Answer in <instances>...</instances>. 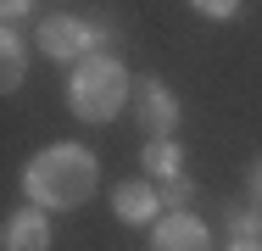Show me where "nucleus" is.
Segmentation results:
<instances>
[{
  "instance_id": "4",
  "label": "nucleus",
  "mask_w": 262,
  "mask_h": 251,
  "mask_svg": "<svg viewBox=\"0 0 262 251\" xmlns=\"http://www.w3.org/2000/svg\"><path fill=\"white\" fill-rule=\"evenodd\" d=\"M128 117L140 123L145 140H173L184 106H179V95H173V84H162V78H151V73H140V78H134V95H128Z\"/></svg>"
},
{
  "instance_id": "8",
  "label": "nucleus",
  "mask_w": 262,
  "mask_h": 251,
  "mask_svg": "<svg viewBox=\"0 0 262 251\" xmlns=\"http://www.w3.org/2000/svg\"><path fill=\"white\" fill-rule=\"evenodd\" d=\"M23 78H28V39L11 23H0V95H17Z\"/></svg>"
},
{
  "instance_id": "6",
  "label": "nucleus",
  "mask_w": 262,
  "mask_h": 251,
  "mask_svg": "<svg viewBox=\"0 0 262 251\" xmlns=\"http://www.w3.org/2000/svg\"><path fill=\"white\" fill-rule=\"evenodd\" d=\"M51 212L45 206H17L0 218V251H51Z\"/></svg>"
},
{
  "instance_id": "3",
  "label": "nucleus",
  "mask_w": 262,
  "mask_h": 251,
  "mask_svg": "<svg viewBox=\"0 0 262 251\" xmlns=\"http://www.w3.org/2000/svg\"><path fill=\"white\" fill-rule=\"evenodd\" d=\"M34 45H39L45 61L78 67L90 50H112V28H106V23H84V17H73V11H51V17H39Z\"/></svg>"
},
{
  "instance_id": "9",
  "label": "nucleus",
  "mask_w": 262,
  "mask_h": 251,
  "mask_svg": "<svg viewBox=\"0 0 262 251\" xmlns=\"http://www.w3.org/2000/svg\"><path fill=\"white\" fill-rule=\"evenodd\" d=\"M140 168H145L151 184H167V179L184 173V145L179 140H145L140 145Z\"/></svg>"
},
{
  "instance_id": "7",
  "label": "nucleus",
  "mask_w": 262,
  "mask_h": 251,
  "mask_svg": "<svg viewBox=\"0 0 262 251\" xmlns=\"http://www.w3.org/2000/svg\"><path fill=\"white\" fill-rule=\"evenodd\" d=\"M112 218L128 223V229H151L162 218L157 184H151V179H123V184H112Z\"/></svg>"
},
{
  "instance_id": "15",
  "label": "nucleus",
  "mask_w": 262,
  "mask_h": 251,
  "mask_svg": "<svg viewBox=\"0 0 262 251\" xmlns=\"http://www.w3.org/2000/svg\"><path fill=\"white\" fill-rule=\"evenodd\" d=\"M223 251H262V240H229Z\"/></svg>"
},
{
  "instance_id": "5",
  "label": "nucleus",
  "mask_w": 262,
  "mask_h": 251,
  "mask_svg": "<svg viewBox=\"0 0 262 251\" xmlns=\"http://www.w3.org/2000/svg\"><path fill=\"white\" fill-rule=\"evenodd\" d=\"M151 251H212V229H207V218H195L190 206L162 212L157 223H151Z\"/></svg>"
},
{
  "instance_id": "13",
  "label": "nucleus",
  "mask_w": 262,
  "mask_h": 251,
  "mask_svg": "<svg viewBox=\"0 0 262 251\" xmlns=\"http://www.w3.org/2000/svg\"><path fill=\"white\" fill-rule=\"evenodd\" d=\"M39 0H0V23H28Z\"/></svg>"
},
{
  "instance_id": "1",
  "label": "nucleus",
  "mask_w": 262,
  "mask_h": 251,
  "mask_svg": "<svg viewBox=\"0 0 262 251\" xmlns=\"http://www.w3.org/2000/svg\"><path fill=\"white\" fill-rule=\"evenodd\" d=\"M101 190V156L78 140H56L23 162V196L45 212H73Z\"/></svg>"
},
{
  "instance_id": "12",
  "label": "nucleus",
  "mask_w": 262,
  "mask_h": 251,
  "mask_svg": "<svg viewBox=\"0 0 262 251\" xmlns=\"http://www.w3.org/2000/svg\"><path fill=\"white\" fill-rule=\"evenodd\" d=\"M240 6H246V0H190V11L207 17V23H229V17H240Z\"/></svg>"
},
{
  "instance_id": "11",
  "label": "nucleus",
  "mask_w": 262,
  "mask_h": 251,
  "mask_svg": "<svg viewBox=\"0 0 262 251\" xmlns=\"http://www.w3.org/2000/svg\"><path fill=\"white\" fill-rule=\"evenodd\" d=\"M157 196H162V212H179V206H190V201H195V179H190V173H179V179L157 184Z\"/></svg>"
},
{
  "instance_id": "10",
  "label": "nucleus",
  "mask_w": 262,
  "mask_h": 251,
  "mask_svg": "<svg viewBox=\"0 0 262 251\" xmlns=\"http://www.w3.org/2000/svg\"><path fill=\"white\" fill-rule=\"evenodd\" d=\"M217 223L229 240H262V206L257 201H223L217 206Z\"/></svg>"
},
{
  "instance_id": "2",
  "label": "nucleus",
  "mask_w": 262,
  "mask_h": 251,
  "mask_svg": "<svg viewBox=\"0 0 262 251\" xmlns=\"http://www.w3.org/2000/svg\"><path fill=\"white\" fill-rule=\"evenodd\" d=\"M134 95V73L123 67L117 50H90L67 73V112L78 123H112Z\"/></svg>"
},
{
  "instance_id": "14",
  "label": "nucleus",
  "mask_w": 262,
  "mask_h": 251,
  "mask_svg": "<svg viewBox=\"0 0 262 251\" xmlns=\"http://www.w3.org/2000/svg\"><path fill=\"white\" fill-rule=\"evenodd\" d=\"M246 184H251V201H257V206H262V156H257V162H251V179H246Z\"/></svg>"
}]
</instances>
